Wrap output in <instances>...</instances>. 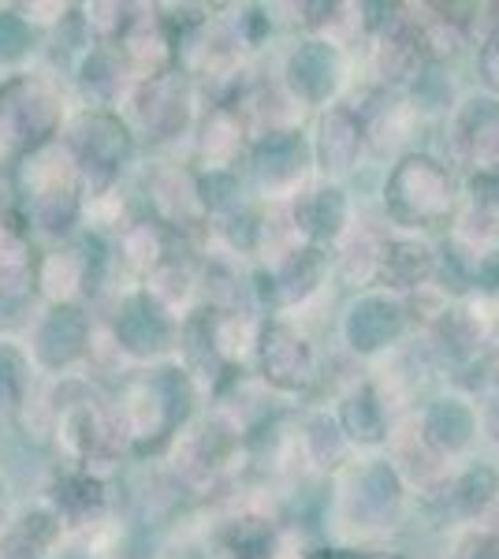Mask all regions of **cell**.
Returning a JSON list of instances; mask_svg holds the SVG:
<instances>
[{
	"mask_svg": "<svg viewBox=\"0 0 499 559\" xmlns=\"http://www.w3.org/2000/svg\"><path fill=\"white\" fill-rule=\"evenodd\" d=\"M265 369L280 384H306L310 381L313 362H310V350L302 347V340H295L292 332H287V355H284L276 332H272V344H265Z\"/></svg>",
	"mask_w": 499,
	"mask_h": 559,
	"instance_id": "6da1fadb",
	"label": "cell"
}]
</instances>
